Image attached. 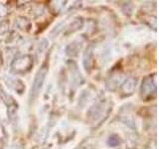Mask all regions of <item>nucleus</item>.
<instances>
[{
  "label": "nucleus",
  "mask_w": 159,
  "mask_h": 149,
  "mask_svg": "<svg viewBox=\"0 0 159 149\" xmlns=\"http://www.w3.org/2000/svg\"><path fill=\"white\" fill-rule=\"evenodd\" d=\"M103 111V104L102 102H98L93 104V106L89 108V111L88 112V116L92 119V120H97L101 117L102 113Z\"/></svg>",
  "instance_id": "423d86ee"
},
{
  "label": "nucleus",
  "mask_w": 159,
  "mask_h": 149,
  "mask_svg": "<svg viewBox=\"0 0 159 149\" xmlns=\"http://www.w3.org/2000/svg\"><path fill=\"white\" fill-rule=\"evenodd\" d=\"M0 97L2 98V101L6 104H10V103L12 102V98L10 97L8 94L3 91V88L1 87H0Z\"/></svg>",
  "instance_id": "9d476101"
},
{
  "label": "nucleus",
  "mask_w": 159,
  "mask_h": 149,
  "mask_svg": "<svg viewBox=\"0 0 159 149\" xmlns=\"http://www.w3.org/2000/svg\"><path fill=\"white\" fill-rule=\"evenodd\" d=\"M108 144L111 146H117L119 144V138L116 135H111L108 139Z\"/></svg>",
  "instance_id": "9b49d317"
},
{
  "label": "nucleus",
  "mask_w": 159,
  "mask_h": 149,
  "mask_svg": "<svg viewBox=\"0 0 159 149\" xmlns=\"http://www.w3.org/2000/svg\"><path fill=\"white\" fill-rule=\"evenodd\" d=\"M82 49V43L80 42H73L69 44L66 48V54L69 57H77L79 55V52Z\"/></svg>",
  "instance_id": "0eeeda50"
},
{
  "label": "nucleus",
  "mask_w": 159,
  "mask_h": 149,
  "mask_svg": "<svg viewBox=\"0 0 159 149\" xmlns=\"http://www.w3.org/2000/svg\"><path fill=\"white\" fill-rule=\"evenodd\" d=\"M83 26H84V20L82 18L75 19L74 21L70 24L69 28L67 29V31H66V34H71V33L76 32V31H78V30L82 29Z\"/></svg>",
  "instance_id": "6e6552de"
},
{
  "label": "nucleus",
  "mask_w": 159,
  "mask_h": 149,
  "mask_svg": "<svg viewBox=\"0 0 159 149\" xmlns=\"http://www.w3.org/2000/svg\"><path fill=\"white\" fill-rule=\"evenodd\" d=\"M48 71H49V66L47 63L43 64L41 68L38 70L36 76L34 78V82L31 88V93H30V99H31V102H34L39 96L40 91H41L45 82V79H46V76L48 74Z\"/></svg>",
  "instance_id": "f257e3e1"
},
{
  "label": "nucleus",
  "mask_w": 159,
  "mask_h": 149,
  "mask_svg": "<svg viewBox=\"0 0 159 149\" xmlns=\"http://www.w3.org/2000/svg\"><path fill=\"white\" fill-rule=\"evenodd\" d=\"M136 84H137V79L135 78H128L125 81L122 83L120 86V93L123 97H128L134 93L136 88Z\"/></svg>",
  "instance_id": "20e7f679"
},
{
  "label": "nucleus",
  "mask_w": 159,
  "mask_h": 149,
  "mask_svg": "<svg viewBox=\"0 0 159 149\" xmlns=\"http://www.w3.org/2000/svg\"><path fill=\"white\" fill-rule=\"evenodd\" d=\"M33 66V60L29 55H22L13 60L11 64L12 71L16 74H24L30 71Z\"/></svg>",
  "instance_id": "f03ea898"
},
{
  "label": "nucleus",
  "mask_w": 159,
  "mask_h": 149,
  "mask_svg": "<svg viewBox=\"0 0 159 149\" xmlns=\"http://www.w3.org/2000/svg\"><path fill=\"white\" fill-rule=\"evenodd\" d=\"M16 24H17V26L22 30H29L30 26H31V23H30L29 19L25 17H19L16 21Z\"/></svg>",
  "instance_id": "1a4fd4ad"
},
{
  "label": "nucleus",
  "mask_w": 159,
  "mask_h": 149,
  "mask_svg": "<svg viewBox=\"0 0 159 149\" xmlns=\"http://www.w3.org/2000/svg\"><path fill=\"white\" fill-rule=\"evenodd\" d=\"M48 42H47V40H43V41L40 43L39 45V48H38V53H43L44 51V49H46L47 46H48Z\"/></svg>",
  "instance_id": "f8f14e48"
},
{
  "label": "nucleus",
  "mask_w": 159,
  "mask_h": 149,
  "mask_svg": "<svg viewBox=\"0 0 159 149\" xmlns=\"http://www.w3.org/2000/svg\"><path fill=\"white\" fill-rule=\"evenodd\" d=\"M93 45H89L87 47L86 51L84 53V57H83V64L84 67L86 69V71L89 72L93 67Z\"/></svg>",
  "instance_id": "39448f33"
},
{
  "label": "nucleus",
  "mask_w": 159,
  "mask_h": 149,
  "mask_svg": "<svg viewBox=\"0 0 159 149\" xmlns=\"http://www.w3.org/2000/svg\"><path fill=\"white\" fill-rule=\"evenodd\" d=\"M156 94V81L155 77L153 76H148L144 78L141 84L140 88V97L145 99V101H149Z\"/></svg>",
  "instance_id": "7ed1b4c3"
}]
</instances>
